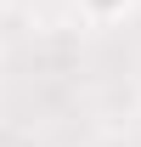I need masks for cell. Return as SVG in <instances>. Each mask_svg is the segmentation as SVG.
Segmentation results:
<instances>
[{
    "instance_id": "6da1fadb",
    "label": "cell",
    "mask_w": 141,
    "mask_h": 147,
    "mask_svg": "<svg viewBox=\"0 0 141 147\" xmlns=\"http://www.w3.org/2000/svg\"><path fill=\"white\" fill-rule=\"evenodd\" d=\"M141 0H73V17L85 28H119L124 17H136Z\"/></svg>"
}]
</instances>
